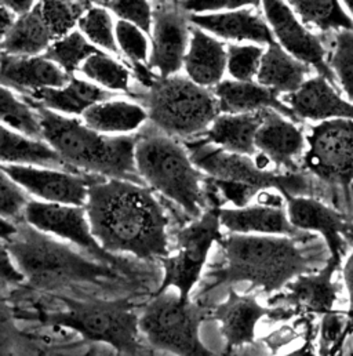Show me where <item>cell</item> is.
<instances>
[{
    "label": "cell",
    "mask_w": 353,
    "mask_h": 356,
    "mask_svg": "<svg viewBox=\"0 0 353 356\" xmlns=\"http://www.w3.org/2000/svg\"><path fill=\"white\" fill-rule=\"evenodd\" d=\"M91 232L101 248L152 261L169 257V216L154 191L131 181L99 178L88 189Z\"/></svg>",
    "instance_id": "1"
},
{
    "label": "cell",
    "mask_w": 353,
    "mask_h": 356,
    "mask_svg": "<svg viewBox=\"0 0 353 356\" xmlns=\"http://www.w3.org/2000/svg\"><path fill=\"white\" fill-rule=\"evenodd\" d=\"M218 245L222 261L206 275L208 282L202 296L242 282L266 294H277L298 276L313 272L312 260L298 246L297 238L232 234Z\"/></svg>",
    "instance_id": "2"
},
{
    "label": "cell",
    "mask_w": 353,
    "mask_h": 356,
    "mask_svg": "<svg viewBox=\"0 0 353 356\" xmlns=\"http://www.w3.org/2000/svg\"><path fill=\"white\" fill-rule=\"evenodd\" d=\"M15 266L25 277V286L35 291L56 293L74 284H101L116 280L120 270L78 253L25 221L1 238Z\"/></svg>",
    "instance_id": "3"
},
{
    "label": "cell",
    "mask_w": 353,
    "mask_h": 356,
    "mask_svg": "<svg viewBox=\"0 0 353 356\" xmlns=\"http://www.w3.org/2000/svg\"><path fill=\"white\" fill-rule=\"evenodd\" d=\"M32 106L40 116L43 140L71 168L85 175L144 185L136 165V134L105 136L91 130L76 118L43 106Z\"/></svg>",
    "instance_id": "4"
},
{
    "label": "cell",
    "mask_w": 353,
    "mask_h": 356,
    "mask_svg": "<svg viewBox=\"0 0 353 356\" xmlns=\"http://www.w3.org/2000/svg\"><path fill=\"white\" fill-rule=\"evenodd\" d=\"M64 309L50 312L40 307L32 311L18 309V321H35L42 327L67 329L78 333L85 343L105 344L119 355H136L141 348L140 316L130 298H72L56 296Z\"/></svg>",
    "instance_id": "5"
},
{
    "label": "cell",
    "mask_w": 353,
    "mask_h": 356,
    "mask_svg": "<svg viewBox=\"0 0 353 356\" xmlns=\"http://www.w3.org/2000/svg\"><path fill=\"white\" fill-rule=\"evenodd\" d=\"M136 165L147 185L197 220L210 207L206 177L192 162L186 147L154 124L136 134Z\"/></svg>",
    "instance_id": "6"
},
{
    "label": "cell",
    "mask_w": 353,
    "mask_h": 356,
    "mask_svg": "<svg viewBox=\"0 0 353 356\" xmlns=\"http://www.w3.org/2000/svg\"><path fill=\"white\" fill-rule=\"evenodd\" d=\"M129 95L145 108L151 124L176 140L204 136L221 115L213 90L181 75L155 76L148 85L130 90Z\"/></svg>",
    "instance_id": "7"
},
{
    "label": "cell",
    "mask_w": 353,
    "mask_h": 356,
    "mask_svg": "<svg viewBox=\"0 0 353 356\" xmlns=\"http://www.w3.org/2000/svg\"><path fill=\"white\" fill-rule=\"evenodd\" d=\"M208 311L178 293L154 294L140 316V330L156 350L176 356H217L200 339Z\"/></svg>",
    "instance_id": "8"
},
{
    "label": "cell",
    "mask_w": 353,
    "mask_h": 356,
    "mask_svg": "<svg viewBox=\"0 0 353 356\" xmlns=\"http://www.w3.org/2000/svg\"><path fill=\"white\" fill-rule=\"evenodd\" d=\"M193 165L210 179L245 185L258 192L276 189L281 195L308 196L309 181L301 173L265 170L256 158L228 152L206 140L185 144Z\"/></svg>",
    "instance_id": "9"
},
{
    "label": "cell",
    "mask_w": 353,
    "mask_h": 356,
    "mask_svg": "<svg viewBox=\"0 0 353 356\" xmlns=\"http://www.w3.org/2000/svg\"><path fill=\"white\" fill-rule=\"evenodd\" d=\"M220 209V206L210 207L202 217L178 231L176 252L161 261L165 275L155 294L176 289L182 301H190V294L202 277L211 248L224 239Z\"/></svg>",
    "instance_id": "10"
},
{
    "label": "cell",
    "mask_w": 353,
    "mask_h": 356,
    "mask_svg": "<svg viewBox=\"0 0 353 356\" xmlns=\"http://www.w3.org/2000/svg\"><path fill=\"white\" fill-rule=\"evenodd\" d=\"M302 168L319 181L351 197L353 185V120L334 119L313 126L306 136Z\"/></svg>",
    "instance_id": "11"
},
{
    "label": "cell",
    "mask_w": 353,
    "mask_h": 356,
    "mask_svg": "<svg viewBox=\"0 0 353 356\" xmlns=\"http://www.w3.org/2000/svg\"><path fill=\"white\" fill-rule=\"evenodd\" d=\"M24 221L40 232L50 234L81 248L94 260L130 275L129 263L105 252L91 232L85 207L31 200Z\"/></svg>",
    "instance_id": "12"
},
{
    "label": "cell",
    "mask_w": 353,
    "mask_h": 356,
    "mask_svg": "<svg viewBox=\"0 0 353 356\" xmlns=\"http://www.w3.org/2000/svg\"><path fill=\"white\" fill-rule=\"evenodd\" d=\"M211 318L218 323L225 341L224 354L229 355L239 348L256 344L257 326L261 321L287 322L294 315L284 307H264L256 294H240L229 289L227 298L211 311Z\"/></svg>",
    "instance_id": "13"
},
{
    "label": "cell",
    "mask_w": 353,
    "mask_h": 356,
    "mask_svg": "<svg viewBox=\"0 0 353 356\" xmlns=\"http://www.w3.org/2000/svg\"><path fill=\"white\" fill-rule=\"evenodd\" d=\"M190 14L179 1L154 3L152 53L148 68L159 78L176 75L183 65L190 43Z\"/></svg>",
    "instance_id": "14"
},
{
    "label": "cell",
    "mask_w": 353,
    "mask_h": 356,
    "mask_svg": "<svg viewBox=\"0 0 353 356\" xmlns=\"http://www.w3.org/2000/svg\"><path fill=\"white\" fill-rule=\"evenodd\" d=\"M264 15L277 43L294 58L313 68L318 75L337 85L336 76L329 67L327 50L322 40L312 33L295 15L286 1H263Z\"/></svg>",
    "instance_id": "15"
},
{
    "label": "cell",
    "mask_w": 353,
    "mask_h": 356,
    "mask_svg": "<svg viewBox=\"0 0 353 356\" xmlns=\"http://www.w3.org/2000/svg\"><path fill=\"white\" fill-rule=\"evenodd\" d=\"M343 268V261L329 257L325 267L316 272L298 276L286 289L269 300L270 307H284L295 316H326L336 312L340 284L334 275Z\"/></svg>",
    "instance_id": "16"
},
{
    "label": "cell",
    "mask_w": 353,
    "mask_h": 356,
    "mask_svg": "<svg viewBox=\"0 0 353 356\" xmlns=\"http://www.w3.org/2000/svg\"><path fill=\"white\" fill-rule=\"evenodd\" d=\"M283 196L290 222L299 231L322 235L330 257L343 261L348 246H353V218L313 196Z\"/></svg>",
    "instance_id": "17"
},
{
    "label": "cell",
    "mask_w": 353,
    "mask_h": 356,
    "mask_svg": "<svg viewBox=\"0 0 353 356\" xmlns=\"http://www.w3.org/2000/svg\"><path fill=\"white\" fill-rule=\"evenodd\" d=\"M1 172L26 192L46 203L78 207L86 206L90 186L99 178H104L85 173H68L15 165H1Z\"/></svg>",
    "instance_id": "18"
},
{
    "label": "cell",
    "mask_w": 353,
    "mask_h": 356,
    "mask_svg": "<svg viewBox=\"0 0 353 356\" xmlns=\"http://www.w3.org/2000/svg\"><path fill=\"white\" fill-rule=\"evenodd\" d=\"M257 154L264 155L276 170L298 173V162L306 151L304 131L281 113L266 109L256 137Z\"/></svg>",
    "instance_id": "19"
},
{
    "label": "cell",
    "mask_w": 353,
    "mask_h": 356,
    "mask_svg": "<svg viewBox=\"0 0 353 356\" xmlns=\"http://www.w3.org/2000/svg\"><path fill=\"white\" fill-rule=\"evenodd\" d=\"M294 113L298 122H327L334 119L353 120V104L345 99L336 86L318 75L309 78L302 88L281 99Z\"/></svg>",
    "instance_id": "20"
},
{
    "label": "cell",
    "mask_w": 353,
    "mask_h": 356,
    "mask_svg": "<svg viewBox=\"0 0 353 356\" xmlns=\"http://www.w3.org/2000/svg\"><path fill=\"white\" fill-rule=\"evenodd\" d=\"M74 76L42 57H14L1 53V85L29 95L43 89H63Z\"/></svg>",
    "instance_id": "21"
},
{
    "label": "cell",
    "mask_w": 353,
    "mask_h": 356,
    "mask_svg": "<svg viewBox=\"0 0 353 356\" xmlns=\"http://www.w3.org/2000/svg\"><path fill=\"white\" fill-rule=\"evenodd\" d=\"M190 24L225 40L254 42L268 46L276 43L269 24L254 7L190 15Z\"/></svg>",
    "instance_id": "22"
},
{
    "label": "cell",
    "mask_w": 353,
    "mask_h": 356,
    "mask_svg": "<svg viewBox=\"0 0 353 356\" xmlns=\"http://www.w3.org/2000/svg\"><path fill=\"white\" fill-rule=\"evenodd\" d=\"M213 92L222 115H250L272 109L294 123H298L291 109L279 98V95L260 83L222 81L213 89Z\"/></svg>",
    "instance_id": "23"
},
{
    "label": "cell",
    "mask_w": 353,
    "mask_h": 356,
    "mask_svg": "<svg viewBox=\"0 0 353 356\" xmlns=\"http://www.w3.org/2000/svg\"><path fill=\"white\" fill-rule=\"evenodd\" d=\"M227 65L228 50L225 44L192 25L190 43L183 60L188 78L204 89H214L222 82Z\"/></svg>",
    "instance_id": "24"
},
{
    "label": "cell",
    "mask_w": 353,
    "mask_h": 356,
    "mask_svg": "<svg viewBox=\"0 0 353 356\" xmlns=\"http://www.w3.org/2000/svg\"><path fill=\"white\" fill-rule=\"evenodd\" d=\"M221 225L238 235L260 234L265 236L298 238L297 229L288 218L286 207L254 204L243 209H220Z\"/></svg>",
    "instance_id": "25"
},
{
    "label": "cell",
    "mask_w": 353,
    "mask_h": 356,
    "mask_svg": "<svg viewBox=\"0 0 353 356\" xmlns=\"http://www.w3.org/2000/svg\"><path fill=\"white\" fill-rule=\"evenodd\" d=\"M31 105L43 106L60 115H85L97 104L115 98L109 90L102 89L86 81L72 78L63 89H43L24 95Z\"/></svg>",
    "instance_id": "26"
},
{
    "label": "cell",
    "mask_w": 353,
    "mask_h": 356,
    "mask_svg": "<svg viewBox=\"0 0 353 356\" xmlns=\"http://www.w3.org/2000/svg\"><path fill=\"white\" fill-rule=\"evenodd\" d=\"M1 165L50 169L68 173H81L71 168L60 154L44 140H33L21 136L7 127H1Z\"/></svg>",
    "instance_id": "27"
},
{
    "label": "cell",
    "mask_w": 353,
    "mask_h": 356,
    "mask_svg": "<svg viewBox=\"0 0 353 356\" xmlns=\"http://www.w3.org/2000/svg\"><path fill=\"white\" fill-rule=\"evenodd\" d=\"M263 112L250 115H220L203 136V140L228 152L256 156V137L263 123Z\"/></svg>",
    "instance_id": "28"
},
{
    "label": "cell",
    "mask_w": 353,
    "mask_h": 356,
    "mask_svg": "<svg viewBox=\"0 0 353 356\" xmlns=\"http://www.w3.org/2000/svg\"><path fill=\"white\" fill-rule=\"evenodd\" d=\"M311 67L290 56L277 42L265 51L257 82L279 94H293L308 81Z\"/></svg>",
    "instance_id": "29"
},
{
    "label": "cell",
    "mask_w": 353,
    "mask_h": 356,
    "mask_svg": "<svg viewBox=\"0 0 353 356\" xmlns=\"http://www.w3.org/2000/svg\"><path fill=\"white\" fill-rule=\"evenodd\" d=\"M85 124L101 134L140 131L148 120L145 108L136 102L110 99L94 105L83 115Z\"/></svg>",
    "instance_id": "30"
},
{
    "label": "cell",
    "mask_w": 353,
    "mask_h": 356,
    "mask_svg": "<svg viewBox=\"0 0 353 356\" xmlns=\"http://www.w3.org/2000/svg\"><path fill=\"white\" fill-rule=\"evenodd\" d=\"M54 40L39 3L26 15L18 17L10 32L1 39V53L14 57H38Z\"/></svg>",
    "instance_id": "31"
},
{
    "label": "cell",
    "mask_w": 353,
    "mask_h": 356,
    "mask_svg": "<svg viewBox=\"0 0 353 356\" xmlns=\"http://www.w3.org/2000/svg\"><path fill=\"white\" fill-rule=\"evenodd\" d=\"M288 4L304 25H312L322 32H353L352 15L348 14L341 1L291 0Z\"/></svg>",
    "instance_id": "32"
},
{
    "label": "cell",
    "mask_w": 353,
    "mask_h": 356,
    "mask_svg": "<svg viewBox=\"0 0 353 356\" xmlns=\"http://www.w3.org/2000/svg\"><path fill=\"white\" fill-rule=\"evenodd\" d=\"M0 116L4 127L33 140H43L42 120L36 108L21 101L7 88H1Z\"/></svg>",
    "instance_id": "33"
},
{
    "label": "cell",
    "mask_w": 353,
    "mask_h": 356,
    "mask_svg": "<svg viewBox=\"0 0 353 356\" xmlns=\"http://www.w3.org/2000/svg\"><path fill=\"white\" fill-rule=\"evenodd\" d=\"M97 53L99 50L88 42L82 32L74 31L65 38L53 42L44 57L72 76L79 68L82 70V64Z\"/></svg>",
    "instance_id": "34"
},
{
    "label": "cell",
    "mask_w": 353,
    "mask_h": 356,
    "mask_svg": "<svg viewBox=\"0 0 353 356\" xmlns=\"http://www.w3.org/2000/svg\"><path fill=\"white\" fill-rule=\"evenodd\" d=\"M90 1H39L40 13L54 42L65 38L79 25L82 17L92 7Z\"/></svg>",
    "instance_id": "35"
},
{
    "label": "cell",
    "mask_w": 353,
    "mask_h": 356,
    "mask_svg": "<svg viewBox=\"0 0 353 356\" xmlns=\"http://www.w3.org/2000/svg\"><path fill=\"white\" fill-rule=\"evenodd\" d=\"M83 75L90 81L113 91L130 92V72L124 65L99 51L90 57L82 67Z\"/></svg>",
    "instance_id": "36"
},
{
    "label": "cell",
    "mask_w": 353,
    "mask_h": 356,
    "mask_svg": "<svg viewBox=\"0 0 353 356\" xmlns=\"http://www.w3.org/2000/svg\"><path fill=\"white\" fill-rule=\"evenodd\" d=\"M79 28L88 40L104 50L119 56V46L113 31V21L108 8L92 6L79 21Z\"/></svg>",
    "instance_id": "37"
},
{
    "label": "cell",
    "mask_w": 353,
    "mask_h": 356,
    "mask_svg": "<svg viewBox=\"0 0 353 356\" xmlns=\"http://www.w3.org/2000/svg\"><path fill=\"white\" fill-rule=\"evenodd\" d=\"M329 67L348 101L353 104V32L341 31L336 33L329 54Z\"/></svg>",
    "instance_id": "38"
},
{
    "label": "cell",
    "mask_w": 353,
    "mask_h": 356,
    "mask_svg": "<svg viewBox=\"0 0 353 356\" xmlns=\"http://www.w3.org/2000/svg\"><path fill=\"white\" fill-rule=\"evenodd\" d=\"M265 51L254 44L228 46V72L238 82H253L258 75Z\"/></svg>",
    "instance_id": "39"
},
{
    "label": "cell",
    "mask_w": 353,
    "mask_h": 356,
    "mask_svg": "<svg viewBox=\"0 0 353 356\" xmlns=\"http://www.w3.org/2000/svg\"><path fill=\"white\" fill-rule=\"evenodd\" d=\"M116 42L122 53L133 65H145L148 60V39L136 25L119 19L115 28Z\"/></svg>",
    "instance_id": "40"
},
{
    "label": "cell",
    "mask_w": 353,
    "mask_h": 356,
    "mask_svg": "<svg viewBox=\"0 0 353 356\" xmlns=\"http://www.w3.org/2000/svg\"><path fill=\"white\" fill-rule=\"evenodd\" d=\"M116 14L122 21L130 22L140 28L147 35L152 33L154 25V6L144 0H123V1H97Z\"/></svg>",
    "instance_id": "41"
},
{
    "label": "cell",
    "mask_w": 353,
    "mask_h": 356,
    "mask_svg": "<svg viewBox=\"0 0 353 356\" xmlns=\"http://www.w3.org/2000/svg\"><path fill=\"white\" fill-rule=\"evenodd\" d=\"M31 200L26 191L13 181L4 172L0 176V211L1 218L19 222L24 221V213Z\"/></svg>",
    "instance_id": "42"
},
{
    "label": "cell",
    "mask_w": 353,
    "mask_h": 356,
    "mask_svg": "<svg viewBox=\"0 0 353 356\" xmlns=\"http://www.w3.org/2000/svg\"><path fill=\"white\" fill-rule=\"evenodd\" d=\"M185 11H188L190 15H199V14H214L215 11L222 10H239L245 8L246 6H257L258 1L254 0H199V1H179Z\"/></svg>",
    "instance_id": "43"
},
{
    "label": "cell",
    "mask_w": 353,
    "mask_h": 356,
    "mask_svg": "<svg viewBox=\"0 0 353 356\" xmlns=\"http://www.w3.org/2000/svg\"><path fill=\"white\" fill-rule=\"evenodd\" d=\"M1 282L3 286L6 284H21L25 282L24 275L13 261L11 256L8 254L7 249L1 246Z\"/></svg>",
    "instance_id": "44"
},
{
    "label": "cell",
    "mask_w": 353,
    "mask_h": 356,
    "mask_svg": "<svg viewBox=\"0 0 353 356\" xmlns=\"http://www.w3.org/2000/svg\"><path fill=\"white\" fill-rule=\"evenodd\" d=\"M313 326L311 323V321L306 322V327H305V340L304 344L295 350H293L291 353H287L284 355L280 356H322L319 353V348L315 346V340H313Z\"/></svg>",
    "instance_id": "45"
},
{
    "label": "cell",
    "mask_w": 353,
    "mask_h": 356,
    "mask_svg": "<svg viewBox=\"0 0 353 356\" xmlns=\"http://www.w3.org/2000/svg\"><path fill=\"white\" fill-rule=\"evenodd\" d=\"M343 279L344 284L347 289V296H348V309L347 311H353V249L347 256L345 263L343 264Z\"/></svg>",
    "instance_id": "46"
},
{
    "label": "cell",
    "mask_w": 353,
    "mask_h": 356,
    "mask_svg": "<svg viewBox=\"0 0 353 356\" xmlns=\"http://www.w3.org/2000/svg\"><path fill=\"white\" fill-rule=\"evenodd\" d=\"M17 15L6 6V4H0V35L1 39L10 32V29L14 26L15 21H17Z\"/></svg>",
    "instance_id": "47"
},
{
    "label": "cell",
    "mask_w": 353,
    "mask_h": 356,
    "mask_svg": "<svg viewBox=\"0 0 353 356\" xmlns=\"http://www.w3.org/2000/svg\"><path fill=\"white\" fill-rule=\"evenodd\" d=\"M344 315H345V327H344V332H343V336L340 339V343L334 351L333 356H341L343 351H344V347H345V343L347 340L351 337L353 334V311H343Z\"/></svg>",
    "instance_id": "48"
},
{
    "label": "cell",
    "mask_w": 353,
    "mask_h": 356,
    "mask_svg": "<svg viewBox=\"0 0 353 356\" xmlns=\"http://www.w3.org/2000/svg\"><path fill=\"white\" fill-rule=\"evenodd\" d=\"M3 4H6L17 17H22L26 15L28 13H31L35 7V1L28 0V1H22V0H7V1H1Z\"/></svg>",
    "instance_id": "49"
},
{
    "label": "cell",
    "mask_w": 353,
    "mask_h": 356,
    "mask_svg": "<svg viewBox=\"0 0 353 356\" xmlns=\"http://www.w3.org/2000/svg\"><path fill=\"white\" fill-rule=\"evenodd\" d=\"M345 4H347V7H348V10L351 11V15H352L353 18V0H350V1H345Z\"/></svg>",
    "instance_id": "50"
},
{
    "label": "cell",
    "mask_w": 353,
    "mask_h": 356,
    "mask_svg": "<svg viewBox=\"0 0 353 356\" xmlns=\"http://www.w3.org/2000/svg\"><path fill=\"white\" fill-rule=\"evenodd\" d=\"M352 356H353V354H352Z\"/></svg>",
    "instance_id": "51"
}]
</instances>
